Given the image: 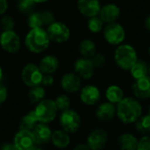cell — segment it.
Instances as JSON below:
<instances>
[{"label": "cell", "instance_id": "obj_1", "mask_svg": "<svg viewBox=\"0 0 150 150\" xmlns=\"http://www.w3.org/2000/svg\"><path fill=\"white\" fill-rule=\"evenodd\" d=\"M142 105L134 97H125L116 105V116L125 125L135 124L142 116Z\"/></svg>", "mask_w": 150, "mask_h": 150}, {"label": "cell", "instance_id": "obj_2", "mask_svg": "<svg viewBox=\"0 0 150 150\" xmlns=\"http://www.w3.org/2000/svg\"><path fill=\"white\" fill-rule=\"evenodd\" d=\"M50 39L45 28H32L25 37V46L33 54H40L47 50L50 45Z\"/></svg>", "mask_w": 150, "mask_h": 150}, {"label": "cell", "instance_id": "obj_3", "mask_svg": "<svg viewBox=\"0 0 150 150\" xmlns=\"http://www.w3.org/2000/svg\"><path fill=\"white\" fill-rule=\"evenodd\" d=\"M114 61L119 68L123 70H130L138 61L137 52L129 44L120 45L114 52Z\"/></svg>", "mask_w": 150, "mask_h": 150}, {"label": "cell", "instance_id": "obj_4", "mask_svg": "<svg viewBox=\"0 0 150 150\" xmlns=\"http://www.w3.org/2000/svg\"><path fill=\"white\" fill-rule=\"evenodd\" d=\"M39 123L49 124L53 122L58 114V109L55 105L54 100L45 98L37 104L33 110Z\"/></svg>", "mask_w": 150, "mask_h": 150}, {"label": "cell", "instance_id": "obj_5", "mask_svg": "<svg viewBox=\"0 0 150 150\" xmlns=\"http://www.w3.org/2000/svg\"><path fill=\"white\" fill-rule=\"evenodd\" d=\"M59 123L62 130L68 134L76 133L82 126L80 114L75 110L69 109L62 112L59 117Z\"/></svg>", "mask_w": 150, "mask_h": 150}, {"label": "cell", "instance_id": "obj_6", "mask_svg": "<svg viewBox=\"0 0 150 150\" xmlns=\"http://www.w3.org/2000/svg\"><path fill=\"white\" fill-rule=\"evenodd\" d=\"M43 76L39 66L34 63L25 64L21 70V79L25 85L30 88L41 85Z\"/></svg>", "mask_w": 150, "mask_h": 150}, {"label": "cell", "instance_id": "obj_7", "mask_svg": "<svg viewBox=\"0 0 150 150\" xmlns=\"http://www.w3.org/2000/svg\"><path fill=\"white\" fill-rule=\"evenodd\" d=\"M47 33L51 41L58 44L64 43L70 38V30L67 25L60 21H54L47 27Z\"/></svg>", "mask_w": 150, "mask_h": 150}, {"label": "cell", "instance_id": "obj_8", "mask_svg": "<svg viewBox=\"0 0 150 150\" xmlns=\"http://www.w3.org/2000/svg\"><path fill=\"white\" fill-rule=\"evenodd\" d=\"M0 47L10 54H15L21 48V40L19 35L14 31H3L0 34Z\"/></svg>", "mask_w": 150, "mask_h": 150}, {"label": "cell", "instance_id": "obj_9", "mask_svg": "<svg viewBox=\"0 0 150 150\" xmlns=\"http://www.w3.org/2000/svg\"><path fill=\"white\" fill-rule=\"evenodd\" d=\"M55 21L54 15L50 11H33L27 18V25L32 28H44Z\"/></svg>", "mask_w": 150, "mask_h": 150}, {"label": "cell", "instance_id": "obj_10", "mask_svg": "<svg viewBox=\"0 0 150 150\" xmlns=\"http://www.w3.org/2000/svg\"><path fill=\"white\" fill-rule=\"evenodd\" d=\"M104 36L107 43L118 46L121 45L126 38V32L123 26L116 22L107 24L104 30Z\"/></svg>", "mask_w": 150, "mask_h": 150}, {"label": "cell", "instance_id": "obj_11", "mask_svg": "<svg viewBox=\"0 0 150 150\" xmlns=\"http://www.w3.org/2000/svg\"><path fill=\"white\" fill-rule=\"evenodd\" d=\"M108 142V133L103 128L91 130L87 138L86 144L91 150H103Z\"/></svg>", "mask_w": 150, "mask_h": 150}, {"label": "cell", "instance_id": "obj_12", "mask_svg": "<svg viewBox=\"0 0 150 150\" xmlns=\"http://www.w3.org/2000/svg\"><path fill=\"white\" fill-rule=\"evenodd\" d=\"M80 100L87 106L97 105L101 99V91L99 88L93 84H88L81 88L79 94Z\"/></svg>", "mask_w": 150, "mask_h": 150}, {"label": "cell", "instance_id": "obj_13", "mask_svg": "<svg viewBox=\"0 0 150 150\" xmlns=\"http://www.w3.org/2000/svg\"><path fill=\"white\" fill-rule=\"evenodd\" d=\"M95 67L91 59L81 57L78 58L74 63V72L84 80H90L93 77Z\"/></svg>", "mask_w": 150, "mask_h": 150}, {"label": "cell", "instance_id": "obj_14", "mask_svg": "<svg viewBox=\"0 0 150 150\" xmlns=\"http://www.w3.org/2000/svg\"><path fill=\"white\" fill-rule=\"evenodd\" d=\"M13 143L20 150H29L36 145L33 131L23 129H19L16 133Z\"/></svg>", "mask_w": 150, "mask_h": 150}, {"label": "cell", "instance_id": "obj_15", "mask_svg": "<svg viewBox=\"0 0 150 150\" xmlns=\"http://www.w3.org/2000/svg\"><path fill=\"white\" fill-rule=\"evenodd\" d=\"M81 78L75 72L64 74L61 79V87L66 93H76L81 90Z\"/></svg>", "mask_w": 150, "mask_h": 150}, {"label": "cell", "instance_id": "obj_16", "mask_svg": "<svg viewBox=\"0 0 150 150\" xmlns=\"http://www.w3.org/2000/svg\"><path fill=\"white\" fill-rule=\"evenodd\" d=\"M76 6L79 12L89 18L98 16L101 10V4L98 0H78Z\"/></svg>", "mask_w": 150, "mask_h": 150}, {"label": "cell", "instance_id": "obj_17", "mask_svg": "<svg viewBox=\"0 0 150 150\" xmlns=\"http://www.w3.org/2000/svg\"><path fill=\"white\" fill-rule=\"evenodd\" d=\"M132 91L134 98L139 100H147L150 98V76H147L135 80L132 85Z\"/></svg>", "mask_w": 150, "mask_h": 150}, {"label": "cell", "instance_id": "obj_18", "mask_svg": "<svg viewBox=\"0 0 150 150\" xmlns=\"http://www.w3.org/2000/svg\"><path fill=\"white\" fill-rule=\"evenodd\" d=\"M35 143L37 146H43L51 142L53 131L51 130L48 124L38 123V125L33 130Z\"/></svg>", "mask_w": 150, "mask_h": 150}, {"label": "cell", "instance_id": "obj_19", "mask_svg": "<svg viewBox=\"0 0 150 150\" xmlns=\"http://www.w3.org/2000/svg\"><path fill=\"white\" fill-rule=\"evenodd\" d=\"M120 15V9L115 4H107L101 7L98 16L104 23L110 24L115 22Z\"/></svg>", "mask_w": 150, "mask_h": 150}, {"label": "cell", "instance_id": "obj_20", "mask_svg": "<svg viewBox=\"0 0 150 150\" xmlns=\"http://www.w3.org/2000/svg\"><path fill=\"white\" fill-rule=\"evenodd\" d=\"M116 116V105L106 101L101 103L96 110V117L100 121H110Z\"/></svg>", "mask_w": 150, "mask_h": 150}, {"label": "cell", "instance_id": "obj_21", "mask_svg": "<svg viewBox=\"0 0 150 150\" xmlns=\"http://www.w3.org/2000/svg\"><path fill=\"white\" fill-rule=\"evenodd\" d=\"M60 62L56 56L47 54L42 57L39 62V68L44 75H52L57 71Z\"/></svg>", "mask_w": 150, "mask_h": 150}, {"label": "cell", "instance_id": "obj_22", "mask_svg": "<svg viewBox=\"0 0 150 150\" xmlns=\"http://www.w3.org/2000/svg\"><path fill=\"white\" fill-rule=\"evenodd\" d=\"M51 142L55 148L59 149H64L70 145L71 138L69 136V134H68L64 130L58 129L53 132Z\"/></svg>", "mask_w": 150, "mask_h": 150}, {"label": "cell", "instance_id": "obj_23", "mask_svg": "<svg viewBox=\"0 0 150 150\" xmlns=\"http://www.w3.org/2000/svg\"><path fill=\"white\" fill-rule=\"evenodd\" d=\"M139 139L131 133H124L118 138V146L120 150H137Z\"/></svg>", "mask_w": 150, "mask_h": 150}, {"label": "cell", "instance_id": "obj_24", "mask_svg": "<svg viewBox=\"0 0 150 150\" xmlns=\"http://www.w3.org/2000/svg\"><path fill=\"white\" fill-rule=\"evenodd\" d=\"M105 96L108 102L115 105L119 104L125 98L124 91L122 90L120 86L116 85V84H112L108 86L105 90Z\"/></svg>", "mask_w": 150, "mask_h": 150}, {"label": "cell", "instance_id": "obj_25", "mask_svg": "<svg viewBox=\"0 0 150 150\" xmlns=\"http://www.w3.org/2000/svg\"><path fill=\"white\" fill-rule=\"evenodd\" d=\"M38 123L39 121L34 113V111H30L21 118L19 121V129L33 131Z\"/></svg>", "mask_w": 150, "mask_h": 150}, {"label": "cell", "instance_id": "obj_26", "mask_svg": "<svg viewBox=\"0 0 150 150\" xmlns=\"http://www.w3.org/2000/svg\"><path fill=\"white\" fill-rule=\"evenodd\" d=\"M131 76L134 80L141 79L149 76V65L143 61H137L130 69Z\"/></svg>", "mask_w": 150, "mask_h": 150}, {"label": "cell", "instance_id": "obj_27", "mask_svg": "<svg viewBox=\"0 0 150 150\" xmlns=\"http://www.w3.org/2000/svg\"><path fill=\"white\" fill-rule=\"evenodd\" d=\"M79 51L80 54H82V57L91 59L97 53L96 44L91 40L85 39L81 41L79 46Z\"/></svg>", "mask_w": 150, "mask_h": 150}, {"label": "cell", "instance_id": "obj_28", "mask_svg": "<svg viewBox=\"0 0 150 150\" xmlns=\"http://www.w3.org/2000/svg\"><path fill=\"white\" fill-rule=\"evenodd\" d=\"M46 90L42 85H38L33 88H30L27 97L32 104H38L43 99H45Z\"/></svg>", "mask_w": 150, "mask_h": 150}, {"label": "cell", "instance_id": "obj_29", "mask_svg": "<svg viewBox=\"0 0 150 150\" xmlns=\"http://www.w3.org/2000/svg\"><path fill=\"white\" fill-rule=\"evenodd\" d=\"M135 125V129L138 133L143 134V135H148L150 134V114H145L142 115L134 124Z\"/></svg>", "mask_w": 150, "mask_h": 150}, {"label": "cell", "instance_id": "obj_30", "mask_svg": "<svg viewBox=\"0 0 150 150\" xmlns=\"http://www.w3.org/2000/svg\"><path fill=\"white\" fill-rule=\"evenodd\" d=\"M54 103L58 111H60L61 112L70 109L71 106V100L67 94H60L59 96H57L54 99Z\"/></svg>", "mask_w": 150, "mask_h": 150}, {"label": "cell", "instance_id": "obj_31", "mask_svg": "<svg viewBox=\"0 0 150 150\" xmlns=\"http://www.w3.org/2000/svg\"><path fill=\"white\" fill-rule=\"evenodd\" d=\"M104 24L105 23L100 18V17L96 16V17H92V18H89L88 23H87V26L91 33H98L102 31V29L104 27Z\"/></svg>", "mask_w": 150, "mask_h": 150}, {"label": "cell", "instance_id": "obj_32", "mask_svg": "<svg viewBox=\"0 0 150 150\" xmlns=\"http://www.w3.org/2000/svg\"><path fill=\"white\" fill-rule=\"evenodd\" d=\"M35 5V3L32 0H18V10L22 13H31Z\"/></svg>", "mask_w": 150, "mask_h": 150}, {"label": "cell", "instance_id": "obj_33", "mask_svg": "<svg viewBox=\"0 0 150 150\" xmlns=\"http://www.w3.org/2000/svg\"><path fill=\"white\" fill-rule=\"evenodd\" d=\"M0 24L3 28V31H10V30L14 29L15 20L12 17H11L9 15H5L1 18Z\"/></svg>", "mask_w": 150, "mask_h": 150}, {"label": "cell", "instance_id": "obj_34", "mask_svg": "<svg viewBox=\"0 0 150 150\" xmlns=\"http://www.w3.org/2000/svg\"><path fill=\"white\" fill-rule=\"evenodd\" d=\"M93 65L95 68H100V67H103L105 62H106V59L105 57L104 54H98V53H96L91 58Z\"/></svg>", "mask_w": 150, "mask_h": 150}, {"label": "cell", "instance_id": "obj_35", "mask_svg": "<svg viewBox=\"0 0 150 150\" xmlns=\"http://www.w3.org/2000/svg\"><path fill=\"white\" fill-rule=\"evenodd\" d=\"M137 150H150V134L143 135L139 139Z\"/></svg>", "mask_w": 150, "mask_h": 150}, {"label": "cell", "instance_id": "obj_36", "mask_svg": "<svg viewBox=\"0 0 150 150\" xmlns=\"http://www.w3.org/2000/svg\"><path fill=\"white\" fill-rule=\"evenodd\" d=\"M54 79L52 75H44L43 76V79L41 82V85L43 87H50L54 84Z\"/></svg>", "mask_w": 150, "mask_h": 150}, {"label": "cell", "instance_id": "obj_37", "mask_svg": "<svg viewBox=\"0 0 150 150\" xmlns=\"http://www.w3.org/2000/svg\"><path fill=\"white\" fill-rule=\"evenodd\" d=\"M8 97V91L5 86L0 83V105L4 104Z\"/></svg>", "mask_w": 150, "mask_h": 150}, {"label": "cell", "instance_id": "obj_38", "mask_svg": "<svg viewBox=\"0 0 150 150\" xmlns=\"http://www.w3.org/2000/svg\"><path fill=\"white\" fill-rule=\"evenodd\" d=\"M9 4L7 0H0V16L4 15L8 10Z\"/></svg>", "mask_w": 150, "mask_h": 150}, {"label": "cell", "instance_id": "obj_39", "mask_svg": "<svg viewBox=\"0 0 150 150\" xmlns=\"http://www.w3.org/2000/svg\"><path fill=\"white\" fill-rule=\"evenodd\" d=\"M0 150H20L18 149L15 145L14 143H11V142H6L4 144L2 145Z\"/></svg>", "mask_w": 150, "mask_h": 150}, {"label": "cell", "instance_id": "obj_40", "mask_svg": "<svg viewBox=\"0 0 150 150\" xmlns=\"http://www.w3.org/2000/svg\"><path fill=\"white\" fill-rule=\"evenodd\" d=\"M73 150H91L90 148L87 146L86 143H79L77 144Z\"/></svg>", "mask_w": 150, "mask_h": 150}, {"label": "cell", "instance_id": "obj_41", "mask_svg": "<svg viewBox=\"0 0 150 150\" xmlns=\"http://www.w3.org/2000/svg\"><path fill=\"white\" fill-rule=\"evenodd\" d=\"M145 25H146V27L150 31V16H149L146 19V22H145Z\"/></svg>", "mask_w": 150, "mask_h": 150}, {"label": "cell", "instance_id": "obj_42", "mask_svg": "<svg viewBox=\"0 0 150 150\" xmlns=\"http://www.w3.org/2000/svg\"><path fill=\"white\" fill-rule=\"evenodd\" d=\"M3 78H4V71H3V69H2V67L0 65V83H1V82L3 80Z\"/></svg>", "mask_w": 150, "mask_h": 150}, {"label": "cell", "instance_id": "obj_43", "mask_svg": "<svg viewBox=\"0 0 150 150\" xmlns=\"http://www.w3.org/2000/svg\"><path fill=\"white\" fill-rule=\"evenodd\" d=\"M32 1H33L35 4H43V3L47 2L48 0H32Z\"/></svg>", "mask_w": 150, "mask_h": 150}, {"label": "cell", "instance_id": "obj_44", "mask_svg": "<svg viewBox=\"0 0 150 150\" xmlns=\"http://www.w3.org/2000/svg\"><path fill=\"white\" fill-rule=\"evenodd\" d=\"M29 150H43L40 146H37V145H35L33 148H32L31 149H29Z\"/></svg>", "mask_w": 150, "mask_h": 150}, {"label": "cell", "instance_id": "obj_45", "mask_svg": "<svg viewBox=\"0 0 150 150\" xmlns=\"http://www.w3.org/2000/svg\"><path fill=\"white\" fill-rule=\"evenodd\" d=\"M149 76H150V64L149 65Z\"/></svg>", "mask_w": 150, "mask_h": 150}, {"label": "cell", "instance_id": "obj_46", "mask_svg": "<svg viewBox=\"0 0 150 150\" xmlns=\"http://www.w3.org/2000/svg\"><path fill=\"white\" fill-rule=\"evenodd\" d=\"M149 114H150V105H149Z\"/></svg>", "mask_w": 150, "mask_h": 150}, {"label": "cell", "instance_id": "obj_47", "mask_svg": "<svg viewBox=\"0 0 150 150\" xmlns=\"http://www.w3.org/2000/svg\"><path fill=\"white\" fill-rule=\"evenodd\" d=\"M149 55H150V47H149Z\"/></svg>", "mask_w": 150, "mask_h": 150}]
</instances>
